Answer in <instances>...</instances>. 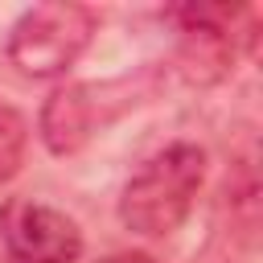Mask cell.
<instances>
[{"label":"cell","instance_id":"6da1fadb","mask_svg":"<svg viewBox=\"0 0 263 263\" xmlns=\"http://www.w3.org/2000/svg\"><path fill=\"white\" fill-rule=\"evenodd\" d=\"M201 181H205V152L197 144L181 140V144L160 148L123 185V197H119L123 226L144 238L173 234L189 218V210L201 193Z\"/></svg>","mask_w":263,"mask_h":263},{"label":"cell","instance_id":"7a4b0ae2","mask_svg":"<svg viewBox=\"0 0 263 263\" xmlns=\"http://www.w3.org/2000/svg\"><path fill=\"white\" fill-rule=\"evenodd\" d=\"M90 33H95V12L86 4L49 0L16 16L4 53L25 78H58L82 58Z\"/></svg>","mask_w":263,"mask_h":263},{"label":"cell","instance_id":"3957f363","mask_svg":"<svg viewBox=\"0 0 263 263\" xmlns=\"http://www.w3.org/2000/svg\"><path fill=\"white\" fill-rule=\"evenodd\" d=\"M0 234L21 263H74L82 255L78 222L41 201H8L0 210Z\"/></svg>","mask_w":263,"mask_h":263},{"label":"cell","instance_id":"277c9868","mask_svg":"<svg viewBox=\"0 0 263 263\" xmlns=\"http://www.w3.org/2000/svg\"><path fill=\"white\" fill-rule=\"evenodd\" d=\"M90 123H95V103H90V90L86 86H58L45 103H41V119H37V132L45 140V148L53 156H70L86 144L90 136Z\"/></svg>","mask_w":263,"mask_h":263},{"label":"cell","instance_id":"5b68a950","mask_svg":"<svg viewBox=\"0 0 263 263\" xmlns=\"http://www.w3.org/2000/svg\"><path fill=\"white\" fill-rule=\"evenodd\" d=\"M25 144H29V123H25V115H21L16 107L0 103V185L21 173Z\"/></svg>","mask_w":263,"mask_h":263},{"label":"cell","instance_id":"8992f818","mask_svg":"<svg viewBox=\"0 0 263 263\" xmlns=\"http://www.w3.org/2000/svg\"><path fill=\"white\" fill-rule=\"evenodd\" d=\"M99 263H156V259H148V255H140V251H123V255H107V259H99Z\"/></svg>","mask_w":263,"mask_h":263}]
</instances>
